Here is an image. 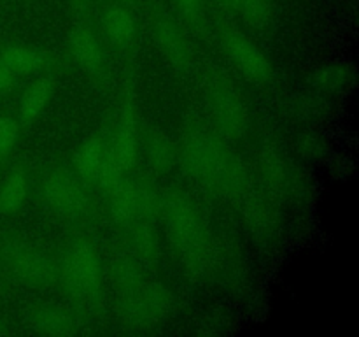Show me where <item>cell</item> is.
I'll use <instances>...</instances> for the list:
<instances>
[{
  "instance_id": "6da1fadb",
  "label": "cell",
  "mask_w": 359,
  "mask_h": 337,
  "mask_svg": "<svg viewBox=\"0 0 359 337\" xmlns=\"http://www.w3.org/2000/svg\"><path fill=\"white\" fill-rule=\"evenodd\" d=\"M181 158L189 174L207 188L233 197L244 190L245 172L233 151L202 130H191L182 139Z\"/></svg>"
},
{
  "instance_id": "7a4b0ae2",
  "label": "cell",
  "mask_w": 359,
  "mask_h": 337,
  "mask_svg": "<svg viewBox=\"0 0 359 337\" xmlns=\"http://www.w3.org/2000/svg\"><path fill=\"white\" fill-rule=\"evenodd\" d=\"M161 214L165 216L168 237L181 253L186 267L195 274L207 272L212 251L195 204L184 193L172 192L161 202Z\"/></svg>"
},
{
  "instance_id": "3957f363",
  "label": "cell",
  "mask_w": 359,
  "mask_h": 337,
  "mask_svg": "<svg viewBox=\"0 0 359 337\" xmlns=\"http://www.w3.org/2000/svg\"><path fill=\"white\" fill-rule=\"evenodd\" d=\"M209 97L217 126L226 137H242L249 128V112L237 84L223 74L209 81Z\"/></svg>"
},
{
  "instance_id": "277c9868",
  "label": "cell",
  "mask_w": 359,
  "mask_h": 337,
  "mask_svg": "<svg viewBox=\"0 0 359 337\" xmlns=\"http://www.w3.org/2000/svg\"><path fill=\"white\" fill-rule=\"evenodd\" d=\"M63 277L74 297H95L102 281V265L97 249L88 242H77L67 255Z\"/></svg>"
},
{
  "instance_id": "5b68a950",
  "label": "cell",
  "mask_w": 359,
  "mask_h": 337,
  "mask_svg": "<svg viewBox=\"0 0 359 337\" xmlns=\"http://www.w3.org/2000/svg\"><path fill=\"white\" fill-rule=\"evenodd\" d=\"M172 308V297L163 286H140L126 293L123 318L128 325L149 326L163 319Z\"/></svg>"
},
{
  "instance_id": "8992f818",
  "label": "cell",
  "mask_w": 359,
  "mask_h": 337,
  "mask_svg": "<svg viewBox=\"0 0 359 337\" xmlns=\"http://www.w3.org/2000/svg\"><path fill=\"white\" fill-rule=\"evenodd\" d=\"M48 206L63 218H81L88 211V197L76 179L63 171L48 174L42 185Z\"/></svg>"
},
{
  "instance_id": "52a82bcc",
  "label": "cell",
  "mask_w": 359,
  "mask_h": 337,
  "mask_svg": "<svg viewBox=\"0 0 359 337\" xmlns=\"http://www.w3.org/2000/svg\"><path fill=\"white\" fill-rule=\"evenodd\" d=\"M6 260L9 269L20 279L35 286L55 283L56 274H58L51 256L30 244L9 246L6 251Z\"/></svg>"
},
{
  "instance_id": "ba28073f",
  "label": "cell",
  "mask_w": 359,
  "mask_h": 337,
  "mask_svg": "<svg viewBox=\"0 0 359 337\" xmlns=\"http://www.w3.org/2000/svg\"><path fill=\"white\" fill-rule=\"evenodd\" d=\"M224 51L238 70L255 83H269L273 76L272 63L265 53L241 34H228L223 41Z\"/></svg>"
},
{
  "instance_id": "9c48e42d",
  "label": "cell",
  "mask_w": 359,
  "mask_h": 337,
  "mask_svg": "<svg viewBox=\"0 0 359 337\" xmlns=\"http://www.w3.org/2000/svg\"><path fill=\"white\" fill-rule=\"evenodd\" d=\"M139 137H137V118L132 105H125L119 116V125L116 130L114 143L109 153L121 165L123 171H130L137 160Z\"/></svg>"
},
{
  "instance_id": "30bf717a",
  "label": "cell",
  "mask_w": 359,
  "mask_h": 337,
  "mask_svg": "<svg viewBox=\"0 0 359 337\" xmlns=\"http://www.w3.org/2000/svg\"><path fill=\"white\" fill-rule=\"evenodd\" d=\"M154 39L160 51L175 69H188L191 63V49H189L188 39L179 30L177 25L172 21H160L154 28Z\"/></svg>"
},
{
  "instance_id": "8fae6325",
  "label": "cell",
  "mask_w": 359,
  "mask_h": 337,
  "mask_svg": "<svg viewBox=\"0 0 359 337\" xmlns=\"http://www.w3.org/2000/svg\"><path fill=\"white\" fill-rule=\"evenodd\" d=\"M356 83V70L349 63H330L316 70L312 84L323 93H346Z\"/></svg>"
},
{
  "instance_id": "7c38bea8",
  "label": "cell",
  "mask_w": 359,
  "mask_h": 337,
  "mask_svg": "<svg viewBox=\"0 0 359 337\" xmlns=\"http://www.w3.org/2000/svg\"><path fill=\"white\" fill-rule=\"evenodd\" d=\"M70 55L83 69L97 72L102 67V48L97 37L88 28H77L69 41Z\"/></svg>"
},
{
  "instance_id": "4fadbf2b",
  "label": "cell",
  "mask_w": 359,
  "mask_h": 337,
  "mask_svg": "<svg viewBox=\"0 0 359 337\" xmlns=\"http://www.w3.org/2000/svg\"><path fill=\"white\" fill-rule=\"evenodd\" d=\"M32 329L46 336H74L77 333V323L62 309L42 308L32 316Z\"/></svg>"
},
{
  "instance_id": "5bb4252c",
  "label": "cell",
  "mask_w": 359,
  "mask_h": 337,
  "mask_svg": "<svg viewBox=\"0 0 359 337\" xmlns=\"http://www.w3.org/2000/svg\"><path fill=\"white\" fill-rule=\"evenodd\" d=\"M0 60L9 67L13 74H34L48 65V56L44 53L20 44L7 46L0 53Z\"/></svg>"
},
{
  "instance_id": "9a60e30c",
  "label": "cell",
  "mask_w": 359,
  "mask_h": 337,
  "mask_svg": "<svg viewBox=\"0 0 359 337\" xmlns=\"http://www.w3.org/2000/svg\"><path fill=\"white\" fill-rule=\"evenodd\" d=\"M146 157L147 161L156 168L158 172H168L174 168L177 153L172 140L163 132L151 130L146 137Z\"/></svg>"
},
{
  "instance_id": "2e32d148",
  "label": "cell",
  "mask_w": 359,
  "mask_h": 337,
  "mask_svg": "<svg viewBox=\"0 0 359 337\" xmlns=\"http://www.w3.org/2000/svg\"><path fill=\"white\" fill-rule=\"evenodd\" d=\"M104 30L107 37L119 48L132 44L135 37V23L128 11L123 7H111L104 14Z\"/></svg>"
},
{
  "instance_id": "e0dca14e",
  "label": "cell",
  "mask_w": 359,
  "mask_h": 337,
  "mask_svg": "<svg viewBox=\"0 0 359 337\" xmlns=\"http://www.w3.org/2000/svg\"><path fill=\"white\" fill-rule=\"evenodd\" d=\"M262 171L265 181L273 192H287L293 183L286 160L276 150H265L262 154Z\"/></svg>"
},
{
  "instance_id": "ac0fdd59",
  "label": "cell",
  "mask_w": 359,
  "mask_h": 337,
  "mask_svg": "<svg viewBox=\"0 0 359 337\" xmlns=\"http://www.w3.org/2000/svg\"><path fill=\"white\" fill-rule=\"evenodd\" d=\"M130 246L133 255L144 262H154L160 256V241L151 223L133 225L130 230Z\"/></svg>"
},
{
  "instance_id": "d6986e66",
  "label": "cell",
  "mask_w": 359,
  "mask_h": 337,
  "mask_svg": "<svg viewBox=\"0 0 359 337\" xmlns=\"http://www.w3.org/2000/svg\"><path fill=\"white\" fill-rule=\"evenodd\" d=\"M111 195V214L118 223H132L135 221V185L123 179Z\"/></svg>"
},
{
  "instance_id": "ffe728a7",
  "label": "cell",
  "mask_w": 359,
  "mask_h": 337,
  "mask_svg": "<svg viewBox=\"0 0 359 337\" xmlns=\"http://www.w3.org/2000/svg\"><path fill=\"white\" fill-rule=\"evenodd\" d=\"M53 93V81L51 79H39L37 83L32 84L27 93L21 98L20 112L25 121H34L44 107L48 105L49 98Z\"/></svg>"
},
{
  "instance_id": "44dd1931",
  "label": "cell",
  "mask_w": 359,
  "mask_h": 337,
  "mask_svg": "<svg viewBox=\"0 0 359 337\" xmlns=\"http://www.w3.org/2000/svg\"><path fill=\"white\" fill-rule=\"evenodd\" d=\"M105 157V147L104 143L97 137L93 139H88L83 146L77 150L76 153V164L77 172L83 176L84 179H95L97 178V172L100 168L102 161H104Z\"/></svg>"
},
{
  "instance_id": "7402d4cb",
  "label": "cell",
  "mask_w": 359,
  "mask_h": 337,
  "mask_svg": "<svg viewBox=\"0 0 359 337\" xmlns=\"http://www.w3.org/2000/svg\"><path fill=\"white\" fill-rule=\"evenodd\" d=\"M27 199V178L21 172H13L0 188V211L16 213Z\"/></svg>"
},
{
  "instance_id": "603a6c76",
  "label": "cell",
  "mask_w": 359,
  "mask_h": 337,
  "mask_svg": "<svg viewBox=\"0 0 359 337\" xmlns=\"http://www.w3.org/2000/svg\"><path fill=\"white\" fill-rule=\"evenodd\" d=\"M237 11L252 28H265L273 18L272 0H241Z\"/></svg>"
},
{
  "instance_id": "cb8c5ba5",
  "label": "cell",
  "mask_w": 359,
  "mask_h": 337,
  "mask_svg": "<svg viewBox=\"0 0 359 337\" xmlns=\"http://www.w3.org/2000/svg\"><path fill=\"white\" fill-rule=\"evenodd\" d=\"M161 202L163 197L146 185H135V220H153L161 214Z\"/></svg>"
},
{
  "instance_id": "d4e9b609",
  "label": "cell",
  "mask_w": 359,
  "mask_h": 337,
  "mask_svg": "<svg viewBox=\"0 0 359 337\" xmlns=\"http://www.w3.org/2000/svg\"><path fill=\"white\" fill-rule=\"evenodd\" d=\"M112 276H114V283L121 288L123 291L130 293L140 288V281H142V272L140 267L137 265L135 260L132 258H118L112 265Z\"/></svg>"
},
{
  "instance_id": "484cf974",
  "label": "cell",
  "mask_w": 359,
  "mask_h": 337,
  "mask_svg": "<svg viewBox=\"0 0 359 337\" xmlns=\"http://www.w3.org/2000/svg\"><path fill=\"white\" fill-rule=\"evenodd\" d=\"M123 174H125V171L121 168V165H119L118 161L112 158V154L107 151L104 157V161H102L100 168H98L97 172V178L95 179H97L98 185L102 186V190L109 193L112 192V190H114L123 179H125L123 178Z\"/></svg>"
},
{
  "instance_id": "4316f807",
  "label": "cell",
  "mask_w": 359,
  "mask_h": 337,
  "mask_svg": "<svg viewBox=\"0 0 359 337\" xmlns=\"http://www.w3.org/2000/svg\"><path fill=\"white\" fill-rule=\"evenodd\" d=\"M245 218H248L249 225L255 230L265 232L272 227V213L270 207L265 202H251L245 211Z\"/></svg>"
},
{
  "instance_id": "83f0119b",
  "label": "cell",
  "mask_w": 359,
  "mask_h": 337,
  "mask_svg": "<svg viewBox=\"0 0 359 337\" xmlns=\"http://www.w3.org/2000/svg\"><path fill=\"white\" fill-rule=\"evenodd\" d=\"M323 111V102L312 95H302L291 102V114L300 118H316Z\"/></svg>"
},
{
  "instance_id": "f1b7e54d",
  "label": "cell",
  "mask_w": 359,
  "mask_h": 337,
  "mask_svg": "<svg viewBox=\"0 0 359 337\" xmlns=\"http://www.w3.org/2000/svg\"><path fill=\"white\" fill-rule=\"evenodd\" d=\"M18 123L13 118H0V160L13 151L18 139Z\"/></svg>"
},
{
  "instance_id": "f546056e",
  "label": "cell",
  "mask_w": 359,
  "mask_h": 337,
  "mask_svg": "<svg viewBox=\"0 0 359 337\" xmlns=\"http://www.w3.org/2000/svg\"><path fill=\"white\" fill-rule=\"evenodd\" d=\"M300 150L305 157H319L323 151V143L319 137L316 136H307V137H302L300 140Z\"/></svg>"
},
{
  "instance_id": "4dcf8cb0",
  "label": "cell",
  "mask_w": 359,
  "mask_h": 337,
  "mask_svg": "<svg viewBox=\"0 0 359 337\" xmlns=\"http://www.w3.org/2000/svg\"><path fill=\"white\" fill-rule=\"evenodd\" d=\"M14 83V74L11 72L9 67L0 60V91H6L13 86Z\"/></svg>"
},
{
  "instance_id": "1f68e13d",
  "label": "cell",
  "mask_w": 359,
  "mask_h": 337,
  "mask_svg": "<svg viewBox=\"0 0 359 337\" xmlns=\"http://www.w3.org/2000/svg\"><path fill=\"white\" fill-rule=\"evenodd\" d=\"M175 2H177V6L181 7V11H184V13L189 14V16L198 13L200 7H202V0H175Z\"/></svg>"
},
{
  "instance_id": "d6a6232c",
  "label": "cell",
  "mask_w": 359,
  "mask_h": 337,
  "mask_svg": "<svg viewBox=\"0 0 359 337\" xmlns=\"http://www.w3.org/2000/svg\"><path fill=\"white\" fill-rule=\"evenodd\" d=\"M217 2H219L223 7H226V9H235V11H237L238 2H241V0H217Z\"/></svg>"
},
{
  "instance_id": "836d02e7",
  "label": "cell",
  "mask_w": 359,
  "mask_h": 337,
  "mask_svg": "<svg viewBox=\"0 0 359 337\" xmlns=\"http://www.w3.org/2000/svg\"><path fill=\"white\" fill-rule=\"evenodd\" d=\"M4 332V325H2V322H0V333Z\"/></svg>"
}]
</instances>
